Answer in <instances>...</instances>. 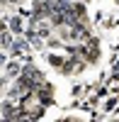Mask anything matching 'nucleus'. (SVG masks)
<instances>
[{
    "label": "nucleus",
    "mask_w": 119,
    "mask_h": 122,
    "mask_svg": "<svg viewBox=\"0 0 119 122\" xmlns=\"http://www.w3.org/2000/svg\"><path fill=\"white\" fill-rule=\"evenodd\" d=\"M7 29H10L12 34H19V37H22V32H24L22 17H19V15H10V20H7Z\"/></svg>",
    "instance_id": "obj_1"
},
{
    "label": "nucleus",
    "mask_w": 119,
    "mask_h": 122,
    "mask_svg": "<svg viewBox=\"0 0 119 122\" xmlns=\"http://www.w3.org/2000/svg\"><path fill=\"white\" fill-rule=\"evenodd\" d=\"M44 112H46V107L37 103L34 107H29V110H27V117H29V120H32V122H37L39 117H44Z\"/></svg>",
    "instance_id": "obj_2"
},
{
    "label": "nucleus",
    "mask_w": 119,
    "mask_h": 122,
    "mask_svg": "<svg viewBox=\"0 0 119 122\" xmlns=\"http://www.w3.org/2000/svg\"><path fill=\"white\" fill-rule=\"evenodd\" d=\"M46 61H49L54 68L61 71V68H63V64H66V56H61V54H46Z\"/></svg>",
    "instance_id": "obj_3"
},
{
    "label": "nucleus",
    "mask_w": 119,
    "mask_h": 122,
    "mask_svg": "<svg viewBox=\"0 0 119 122\" xmlns=\"http://www.w3.org/2000/svg\"><path fill=\"white\" fill-rule=\"evenodd\" d=\"M5 73H7V76H15V78H17L19 73H22V66H19L17 61H12V64H7V68H5Z\"/></svg>",
    "instance_id": "obj_4"
}]
</instances>
